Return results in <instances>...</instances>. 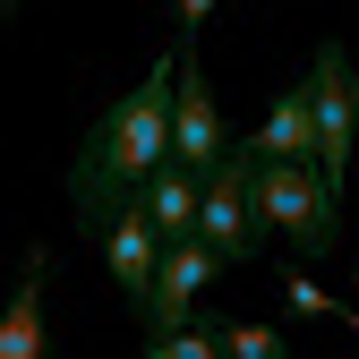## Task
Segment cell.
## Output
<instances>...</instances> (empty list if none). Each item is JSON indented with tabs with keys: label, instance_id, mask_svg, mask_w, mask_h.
Returning a JSON list of instances; mask_svg holds the SVG:
<instances>
[{
	"label": "cell",
	"instance_id": "cell-1",
	"mask_svg": "<svg viewBox=\"0 0 359 359\" xmlns=\"http://www.w3.org/2000/svg\"><path fill=\"white\" fill-rule=\"evenodd\" d=\"M171 86H180V60H154V77L128 86V95L95 120V137L77 146L69 214L86 222V231H111V222L154 189V171L171 163Z\"/></svg>",
	"mask_w": 359,
	"mask_h": 359
},
{
	"label": "cell",
	"instance_id": "cell-2",
	"mask_svg": "<svg viewBox=\"0 0 359 359\" xmlns=\"http://www.w3.org/2000/svg\"><path fill=\"white\" fill-rule=\"evenodd\" d=\"M257 231L291 240L299 257L334 248V189L317 163H257Z\"/></svg>",
	"mask_w": 359,
	"mask_h": 359
},
{
	"label": "cell",
	"instance_id": "cell-3",
	"mask_svg": "<svg viewBox=\"0 0 359 359\" xmlns=\"http://www.w3.org/2000/svg\"><path fill=\"white\" fill-rule=\"evenodd\" d=\"M197 240L214 248V265H248L265 248V231H257V154L240 137H231V163H222L205 180V197H197Z\"/></svg>",
	"mask_w": 359,
	"mask_h": 359
},
{
	"label": "cell",
	"instance_id": "cell-4",
	"mask_svg": "<svg viewBox=\"0 0 359 359\" xmlns=\"http://www.w3.org/2000/svg\"><path fill=\"white\" fill-rule=\"evenodd\" d=\"M171 60H180V86H171V163L205 189V180L231 163V128H222V111H214V86L197 69V43H180Z\"/></svg>",
	"mask_w": 359,
	"mask_h": 359
},
{
	"label": "cell",
	"instance_id": "cell-5",
	"mask_svg": "<svg viewBox=\"0 0 359 359\" xmlns=\"http://www.w3.org/2000/svg\"><path fill=\"white\" fill-rule=\"evenodd\" d=\"M308 111H317V171H325V189H342V180H351V154H359V77L342 60V43H317Z\"/></svg>",
	"mask_w": 359,
	"mask_h": 359
},
{
	"label": "cell",
	"instance_id": "cell-6",
	"mask_svg": "<svg viewBox=\"0 0 359 359\" xmlns=\"http://www.w3.org/2000/svg\"><path fill=\"white\" fill-rule=\"evenodd\" d=\"M205 283H214V248H205V240L163 248V265H154V299H146V342L189 334V308H197V291H205Z\"/></svg>",
	"mask_w": 359,
	"mask_h": 359
},
{
	"label": "cell",
	"instance_id": "cell-7",
	"mask_svg": "<svg viewBox=\"0 0 359 359\" xmlns=\"http://www.w3.org/2000/svg\"><path fill=\"white\" fill-rule=\"evenodd\" d=\"M103 265H111L120 299L146 317V299H154V265H163V240H154V222H146V197H137V205H128L111 231H103Z\"/></svg>",
	"mask_w": 359,
	"mask_h": 359
},
{
	"label": "cell",
	"instance_id": "cell-8",
	"mask_svg": "<svg viewBox=\"0 0 359 359\" xmlns=\"http://www.w3.org/2000/svg\"><path fill=\"white\" fill-rule=\"evenodd\" d=\"M257 163H317V111H308V86H291V95L265 103L257 137H240Z\"/></svg>",
	"mask_w": 359,
	"mask_h": 359
},
{
	"label": "cell",
	"instance_id": "cell-9",
	"mask_svg": "<svg viewBox=\"0 0 359 359\" xmlns=\"http://www.w3.org/2000/svg\"><path fill=\"white\" fill-rule=\"evenodd\" d=\"M43 274H52V257L26 248L18 291H9V308H0V359H43Z\"/></svg>",
	"mask_w": 359,
	"mask_h": 359
},
{
	"label": "cell",
	"instance_id": "cell-10",
	"mask_svg": "<svg viewBox=\"0 0 359 359\" xmlns=\"http://www.w3.org/2000/svg\"><path fill=\"white\" fill-rule=\"evenodd\" d=\"M197 197H205V189H197L180 163H163V171H154V189H146V222H154V240H163V248L197 240Z\"/></svg>",
	"mask_w": 359,
	"mask_h": 359
},
{
	"label": "cell",
	"instance_id": "cell-11",
	"mask_svg": "<svg viewBox=\"0 0 359 359\" xmlns=\"http://www.w3.org/2000/svg\"><path fill=\"white\" fill-rule=\"evenodd\" d=\"M214 351H222V359H291V342H283L274 325H222Z\"/></svg>",
	"mask_w": 359,
	"mask_h": 359
},
{
	"label": "cell",
	"instance_id": "cell-12",
	"mask_svg": "<svg viewBox=\"0 0 359 359\" xmlns=\"http://www.w3.org/2000/svg\"><path fill=\"white\" fill-rule=\"evenodd\" d=\"M283 299H291V317H317V325H342V299H334L325 283L291 274V265H283Z\"/></svg>",
	"mask_w": 359,
	"mask_h": 359
},
{
	"label": "cell",
	"instance_id": "cell-13",
	"mask_svg": "<svg viewBox=\"0 0 359 359\" xmlns=\"http://www.w3.org/2000/svg\"><path fill=\"white\" fill-rule=\"evenodd\" d=\"M137 359H222V351H214V334H163V342H146Z\"/></svg>",
	"mask_w": 359,
	"mask_h": 359
},
{
	"label": "cell",
	"instance_id": "cell-14",
	"mask_svg": "<svg viewBox=\"0 0 359 359\" xmlns=\"http://www.w3.org/2000/svg\"><path fill=\"white\" fill-rule=\"evenodd\" d=\"M205 18H214V0H180V43H197Z\"/></svg>",
	"mask_w": 359,
	"mask_h": 359
},
{
	"label": "cell",
	"instance_id": "cell-15",
	"mask_svg": "<svg viewBox=\"0 0 359 359\" xmlns=\"http://www.w3.org/2000/svg\"><path fill=\"white\" fill-rule=\"evenodd\" d=\"M0 18H18V0H0Z\"/></svg>",
	"mask_w": 359,
	"mask_h": 359
}]
</instances>
